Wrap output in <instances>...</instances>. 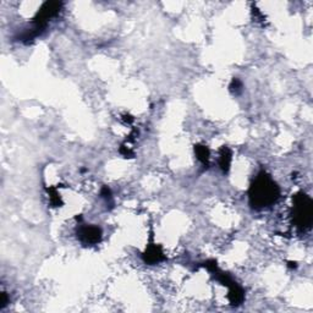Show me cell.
<instances>
[{"instance_id":"1","label":"cell","mask_w":313,"mask_h":313,"mask_svg":"<svg viewBox=\"0 0 313 313\" xmlns=\"http://www.w3.org/2000/svg\"><path fill=\"white\" fill-rule=\"evenodd\" d=\"M279 196V187L266 173L258 174V176L252 182L250 191H248L250 203L256 210H262V208L275 203Z\"/></svg>"},{"instance_id":"2","label":"cell","mask_w":313,"mask_h":313,"mask_svg":"<svg viewBox=\"0 0 313 313\" xmlns=\"http://www.w3.org/2000/svg\"><path fill=\"white\" fill-rule=\"evenodd\" d=\"M313 218V204L312 199L306 193L300 192L294 197V220L297 228H309Z\"/></svg>"},{"instance_id":"3","label":"cell","mask_w":313,"mask_h":313,"mask_svg":"<svg viewBox=\"0 0 313 313\" xmlns=\"http://www.w3.org/2000/svg\"><path fill=\"white\" fill-rule=\"evenodd\" d=\"M63 4L59 2H47L42 5V8L39 9L37 15L34 16L33 24L34 27H38L40 30L44 31V28L47 27V22L51 17H54L57 14H59L60 9H62Z\"/></svg>"},{"instance_id":"4","label":"cell","mask_w":313,"mask_h":313,"mask_svg":"<svg viewBox=\"0 0 313 313\" xmlns=\"http://www.w3.org/2000/svg\"><path fill=\"white\" fill-rule=\"evenodd\" d=\"M77 234L81 241L86 245H95L102 239V230L98 227H93V225L81 227Z\"/></svg>"},{"instance_id":"5","label":"cell","mask_w":313,"mask_h":313,"mask_svg":"<svg viewBox=\"0 0 313 313\" xmlns=\"http://www.w3.org/2000/svg\"><path fill=\"white\" fill-rule=\"evenodd\" d=\"M164 258L165 257L161 246L154 245V243L149 245L148 248H147L146 252L143 253V260L146 263H148V265H155V263L161 262V260H163Z\"/></svg>"},{"instance_id":"6","label":"cell","mask_w":313,"mask_h":313,"mask_svg":"<svg viewBox=\"0 0 313 313\" xmlns=\"http://www.w3.org/2000/svg\"><path fill=\"white\" fill-rule=\"evenodd\" d=\"M243 297L245 296H243L242 289L240 288L236 283H234L233 285L229 286V300H230L231 305L237 306L240 305V303H242Z\"/></svg>"},{"instance_id":"7","label":"cell","mask_w":313,"mask_h":313,"mask_svg":"<svg viewBox=\"0 0 313 313\" xmlns=\"http://www.w3.org/2000/svg\"><path fill=\"white\" fill-rule=\"evenodd\" d=\"M230 163H231V152L227 148V147H223L219 154V165L223 169V172L225 173L228 172L229 168H230Z\"/></svg>"},{"instance_id":"8","label":"cell","mask_w":313,"mask_h":313,"mask_svg":"<svg viewBox=\"0 0 313 313\" xmlns=\"http://www.w3.org/2000/svg\"><path fill=\"white\" fill-rule=\"evenodd\" d=\"M195 153L198 158V161H201L203 164L208 163V159H210V150H208L207 147L204 146H196L195 147Z\"/></svg>"},{"instance_id":"9","label":"cell","mask_w":313,"mask_h":313,"mask_svg":"<svg viewBox=\"0 0 313 313\" xmlns=\"http://www.w3.org/2000/svg\"><path fill=\"white\" fill-rule=\"evenodd\" d=\"M230 88L233 89V91L235 89V92H236V91H239V89L241 88V82H240L239 80H234V81H233V83H231Z\"/></svg>"}]
</instances>
